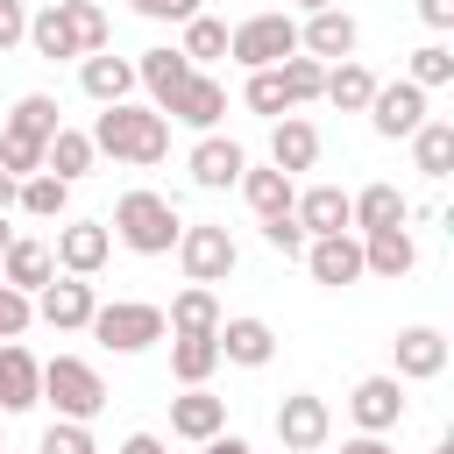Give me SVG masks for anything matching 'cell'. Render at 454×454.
<instances>
[{
	"label": "cell",
	"mask_w": 454,
	"mask_h": 454,
	"mask_svg": "<svg viewBox=\"0 0 454 454\" xmlns=\"http://www.w3.org/2000/svg\"><path fill=\"white\" fill-rule=\"evenodd\" d=\"M92 149L99 156H114V163H163L170 156V121L156 114V106H135V99H114V106H99V121H92Z\"/></svg>",
	"instance_id": "obj_1"
},
{
	"label": "cell",
	"mask_w": 454,
	"mask_h": 454,
	"mask_svg": "<svg viewBox=\"0 0 454 454\" xmlns=\"http://www.w3.org/2000/svg\"><path fill=\"white\" fill-rule=\"evenodd\" d=\"M114 234H121L135 255H170L177 234H184V220H177V206H170L163 192H121V206H114Z\"/></svg>",
	"instance_id": "obj_2"
},
{
	"label": "cell",
	"mask_w": 454,
	"mask_h": 454,
	"mask_svg": "<svg viewBox=\"0 0 454 454\" xmlns=\"http://www.w3.org/2000/svg\"><path fill=\"white\" fill-rule=\"evenodd\" d=\"M92 340L99 348H114V355H142V348H156L170 326H163V305H142V298H121V305H92Z\"/></svg>",
	"instance_id": "obj_3"
},
{
	"label": "cell",
	"mask_w": 454,
	"mask_h": 454,
	"mask_svg": "<svg viewBox=\"0 0 454 454\" xmlns=\"http://www.w3.org/2000/svg\"><path fill=\"white\" fill-rule=\"evenodd\" d=\"M43 397L57 404V419H78V426H92V419L106 411V383H99V369L78 362V355L43 362Z\"/></svg>",
	"instance_id": "obj_4"
},
{
	"label": "cell",
	"mask_w": 454,
	"mask_h": 454,
	"mask_svg": "<svg viewBox=\"0 0 454 454\" xmlns=\"http://www.w3.org/2000/svg\"><path fill=\"white\" fill-rule=\"evenodd\" d=\"M298 50V21L291 14H248L241 28H227V57L248 64V71H270Z\"/></svg>",
	"instance_id": "obj_5"
},
{
	"label": "cell",
	"mask_w": 454,
	"mask_h": 454,
	"mask_svg": "<svg viewBox=\"0 0 454 454\" xmlns=\"http://www.w3.org/2000/svg\"><path fill=\"white\" fill-rule=\"evenodd\" d=\"M326 433H333V411H326V397H312V390H291V397L277 404V440H284V447H298V454H319V447H326Z\"/></svg>",
	"instance_id": "obj_6"
},
{
	"label": "cell",
	"mask_w": 454,
	"mask_h": 454,
	"mask_svg": "<svg viewBox=\"0 0 454 454\" xmlns=\"http://www.w3.org/2000/svg\"><path fill=\"white\" fill-rule=\"evenodd\" d=\"M177 262H184L192 284H220L234 270V234L227 227H184L177 234Z\"/></svg>",
	"instance_id": "obj_7"
},
{
	"label": "cell",
	"mask_w": 454,
	"mask_h": 454,
	"mask_svg": "<svg viewBox=\"0 0 454 454\" xmlns=\"http://www.w3.org/2000/svg\"><path fill=\"white\" fill-rule=\"evenodd\" d=\"M305 270H312V284H326V291H348L355 277H362V241L340 227V234H312L305 241Z\"/></svg>",
	"instance_id": "obj_8"
},
{
	"label": "cell",
	"mask_w": 454,
	"mask_h": 454,
	"mask_svg": "<svg viewBox=\"0 0 454 454\" xmlns=\"http://www.w3.org/2000/svg\"><path fill=\"white\" fill-rule=\"evenodd\" d=\"M355 43H362V28H355V14H348V7H319V14L298 28V50H305V57H319V64L355 57Z\"/></svg>",
	"instance_id": "obj_9"
},
{
	"label": "cell",
	"mask_w": 454,
	"mask_h": 454,
	"mask_svg": "<svg viewBox=\"0 0 454 454\" xmlns=\"http://www.w3.org/2000/svg\"><path fill=\"white\" fill-rule=\"evenodd\" d=\"M220 114H227V85L206 78V71H192V78L177 85V99L163 106V121H184V128H199V135H213Z\"/></svg>",
	"instance_id": "obj_10"
},
{
	"label": "cell",
	"mask_w": 454,
	"mask_h": 454,
	"mask_svg": "<svg viewBox=\"0 0 454 454\" xmlns=\"http://www.w3.org/2000/svg\"><path fill=\"white\" fill-rule=\"evenodd\" d=\"M369 121H376V135H383V142H404V135L426 121V92H419L411 78H397V85H376V99H369Z\"/></svg>",
	"instance_id": "obj_11"
},
{
	"label": "cell",
	"mask_w": 454,
	"mask_h": 454,
	"mask_svg": "<svg viewBox=\"0 0 454 454\" xmlns=\"http://www.w3.org/2000/svg\"><path fill=\"white\" fill-rule=\"evenodd\" d=\"M50 255H57L64 277H92V270L114 255V234H106L99 220H71V227H57V248H50Z\"/></svg>",
	"instance_id": "obj_12"
},
{
	"label": "cell",
	"mask_w": 454,
	"mask_h": 454,
	"mask_svg": "<svg viewBox=\"0 0 454 454\" xmlns=\"http://www.w3.org/2000/svg\"><path fill=\"white\" fill-rule=\"evenodd\" d=\"M348 411H355L362 433H397V419H404V383H397V376H362L355 397H348Z\"/></svg>",
	"instance_id": "obj_13"
},
{
	"label": "cell",
	"mask_w": 454,
	"mask_h": 454,
	"mask_svg": "<svg viewBox=\"0 0 454 454\" xmlns=\"http://www.w3.org/2000/svg\"><path fill=\"white\" fill-rule=\"evenodd\" d=\"M92 305H99V298H92V284H85V277H50V284L35 291V312H43L57 333H78V326L92 319Z\"/></svg>",
	"instance_id": "obj_14"
},
{
	"label": "cell",
	"mask_w": 454,
	"mask_h": 454,
	"mask_svg": "<svg viewBox=\"0 0 454 454\" xmlns=\"http://www.w3.org/2000/svg\"><path fill=\"white\" fill-rule=\"evenodd\" d=\"M43 404V362L21 340H0V411H28Z\"/></svg>",
	"instance_id": "obj_15"
},
{
	"label": "cell",
	"mask_w": 454,
	"mask_h": 454,
	"mask_svg": "<svg viewBox=\"0 0 454 454\" xmlns=\"http://www.w3.org/2000/svg\"><path fill=\"white\" fill-rule=\"evenodd\" d=\"M213 340H220V362H234V369H262V362L277 355L270 319H220V326H213Z\"/></svg>",
	"instance_id": "obj_16"
},
{
	"label": "cell",
	"mask_w": 454,
	"mask_h": 454,
	"mask_svg": "<svg viewBox=\"0 0 454 454\" xmlns=\"http://www.w3.org/2000/svg\"><path fill=\"white\" fill-rule=\"evenodd\" d=\"M390 348H397V383H426V376L447 369V333L440 326H404Z\"/></svg>",
	"instance_id": "obj_17"
},
{
	"label": "cell",
	"mask_w": 454,
	"mask_h": 454,
	"mask_svg": "<svg viewBox=\"0 0 454 454\" xmlns=\"http://www.w3.org/2000/svg\"><path fill=\"white\" fill-rule=\"evenodd\" d=\"M227 426V397H213L206 383H184V397H170V433L177 440H213Z\"/></svg>",
	"instance_id": "obj_18"
},
{
	"label": "cell",
	"mask_w": 454,
	"mask_h": 454,
	"mask_svg": "<svg viewBox=\"0 0 454 454\" xmlns=\"http://www.w3.org/2000/svg\"><path fill=\"white\" fill-rule=\"evenodd\" d=\"M234 184H241V199H248L255 220H277V213H291V199H298V192H291V170H277V163H241Z\"/></svg>",
	"instance_id": "obj_19"
},
{
	"label": "cell",
	"mask_w": 454,
	"mask_h": 454,
	"mask_svg": "<svg viewBox=\"0 0 454 454\" xmlns=\"http://www.w3.org/2000/svg\"><path fill=\"white\" fill-rule=\"evenodd\" d=\"M192 71H199V64H192L184 50H142V57H135V85H149L156 114H163V106L177 99V85H184Z\"/></svg>",
	"instance_id": "obj_20"
},
{
	"label": "cell",
	"mask_w": 454,
	"mask_h": 454,
	"mask_svg": "<svg viewBox=\"0 0 454 454\" xmlns=\"http://www.w3.org/2000/svg\"><path fill=\"white\" fill-rule=\"evenodd\" d=\"M270 163H277V170H312V163H319V128H312L305 114H277V128H270Z\"/></svg>",
	"instance_id": "obj_21"
},
{
	"label": "cell",
	"mask_w": 454,
	"mask_h": 454,
	"mask_svg": "<svg viewBox=\"0 0 454 454\" xmlns=\"http://www.w3.org/2000/svg\"><path fill=\"white\" fill-rule=\"evenodd\" d=\"M241 163H248V149H241V142L206 135V142L192 149V184H199V192H227V184L241 177Z\"/></svg>",
	"instance_id": "obj_22"
},
{
	"label": "cell",
	"mask_w": 454,
	"mask_h": 454,
	"mask_svg": "<svg viewBox=\"0 0 454 454\" xmlns=\"http://www.w3.org/2000/svg\"><path fill=\"white\" fill-rule=\"evenodd\" d=\"M411 262H419V248H411V234L404 227H376V234H362V277H411Z\"/></svg>",
	"instance_id": "obj_23"
},
{
	"label": "cell",
	"mask_w": 454,
	"mask_h": 454,
	"mask_svg": "<svg viewBox=\"0 0 454 454\" xmlns=\"http://www.w3.org/2000/svg\"><path fill=\"white\" fill-rule=\"evenodd\" d=\"M50 277H57L50 241H21V234H14V241H7V255H0V284H14V291H28V298H35Z\"/></svg>",
	"instance_id": "obj_24"
},
{
	"label": "cell",
	"mask_w": 454,
	"mask_h": 454,
	"mask_svg": "<svg viewBox=\"0 0 454 454\" xmlns=\"http://www.w3.org/2000/svg\"><path fill=\"white\" fill-rule=\"evenodd\" d=\"M319 99H333L340 114H369V99H376V71H369V64H355V57H340V64H326Z\"/></svg>",
	"instance_id": "obj_25"
},
{
	"label": "cell",
	"mask_w": 454,
	"mask_h": 454,
	"mask_svg": "<svg viewBox=\"0 0 454 454\" xmlns=\"http://www.w3.org/2000/svg\"><path fill=\"white\" fill-rule=\"evenodd\" d=\"M291 213H298L305 241H312V234H340V227H355V220H348V192H340V184H312L305 199H291Z\"/></svg>",
	"instance_id": "obj_26"
},
{
	"label": "cell",
	"mask_w": 454,
	"mask_h": 454,
	"mask_svg": "<svg viewBox=\"0 0 454 454\" xmlns=\"http://www.w3.org/2000/svg\"><path fill=\"white\" fill-rule=\"evenodd\" d=\"M348 220H355L362 234H376V227H404V220H411V199H404L397 184H369V192L348 199Z\"/></svg>",
	"instance_id": "obj_27"
},
{
	"label": "cell",
	"mask_w": 454,
	"mask_h": 454,
	"mask_svg": "<svg viewBox=\"0 0 454 454\" xmlns=\"http://www.w3.org/2000/svg\"><path fill=\"white\" fill-rule=\"evenodd\" d=\"M78 85H85L99 106H114V99H128V92H135V64H128V57H106V50H92V57L78 64Z\"/></svg>",
	"instance_id": "obj_28"
},
{
	"label": "cell",
	"mask_w": 454,
	"mask_h": 454,
	"mask_svg": "<svg viewBox=\"0 0 454 454\" xmlns=\"http://www.w3.org/2000/svg\"><path fill=\"white\" fill-rule=\"evenodd\" d=\"M92 156H99V149H92V135H85V128H57V135L43 142V170H50V177H64V184H78V177L92 170Z\"/></svg>",
	"instance_id": "obj_29"
},
{
	"label": "cell",
	"mask_w": 454,
	"mask_h": 454,
	"mask_svg": "<svg viewBox=\"0 0 454 454\" xmlns=\"http://www.w3.org/2000/svg\"><path fill=\"white\" fill-rule=\"evenodd\" d=\"M163 326H170V333H213V326H220V298H213V284H184V291L170 298Z\"/></svg>",
	"instance_id": "obj_30"
},
{
	"label": "cell",
	"mask_w": 454,
	"mask_h": 454,
	"mask_svg": "<svg viewBox=\"0 0 454 454\" xmlns=\"http://www.w3.org/2000/svg\"><path fill=\"white\" fill-rule=\"evenodd\" d=\"M220 369V340L213 333H170V376L177 383H206Z\"/></svg>",
	"instance_id": "obj_31"
},
{
	"label": "cell",
	"mask_w": 454,
	"mask_h": 454,
	"mask_svg": "<svg viewBox=\"0 0 454 454\" xmlns=\"http://www.w3.org/2000/svg\"><path fill=\"white\" fill-rule=\"evenodd\" d=\"M404 142H411V156H419L426 177H447L454 170V121H419Z\"/></svg>",
	"instance_id": "obj_32"
},
{
	"label": "cell",
	"mask_w": 454,
	"mask_h": 454,
	"mask_svg": "<svg viewBox=\"0 0 454 454\" xmlns=\"http://www.w3.org/2000/svg\"><path fill=\"white\" fill-rule=\"evenodd\" d=\"M64 7V28H71V43H78V57H92V50H106V35H114V21H106V7L99 0H57Z\"/></svg>",
	"instance_id": "obj_33"
},
{
	"label": "cell",
	"mask_w": 454,
	"mask_h": 454,
	"mask_svg": "<svg viewBox=\"0 0 454 454\" xmlns=\"http://www.w3.org/2000/svg\"><path fill=\"white\" fill-rule=\"evenodd\" d=\"M28 50H35L43 64H57V57H78V43H71V28H64V7H57V0L28 14Z\"/></svg>",
	"instance_id": "obj_34"
},
{
	"label": "cell",
	"mask_w": 454,
	"mask_h": 454,
	"mask_svg": "<svg viewBox=\"0 0 454 454\" xmlns=\"http://www.w3.org/2000/svg\"><path fill=\"white\" fill-rule=\"evenodd\" d=\"M64 128V114H57V99L50 92H21L14 99V114H7V135H28V142H50Z\"/></svg>",
	"instance_id": "obj_35"
},
{
	"label": "cell",
	"mask_w": 454,
	"mask_h": 454,
	"mask_svg": "<svg viewBox=\"0 0 454 454\" xmlns=\"http://www.w3.org/2000/svg\"><path fill=\"white\" fill-rule=\"evenodd\" d=\"M64 199H71V184H64V177H50V170H28V177L14 184V206H21V213H35V220H57V213H64Z\"/></svg>",
	"instance_id": "obj_36"
},
{
	"label": "cell",
	"mask_w": 454,
	"mask_h": 454,
	"mask_svg": "<svg viewBox=\"0 0 454 454\" xmlns=\"http://www.w3.org/2000/svg\"><path fill=\"white\" fill-rule=\"evenodd\" d=\"M277 78H284V99H291V106H305V99H319L326 64H319V57H305V50H291V57L277 64Z\"/></svg>",
	"instance_id": "obj_37"
},
{
	"label": "cell",
	"mask_w": 454,
	"mask_h": 454,
	"mask_svg": "<svg viewBox=\"0 0 454 454\" xmlns=\"http://www.w3.org/2000/svg\"><path fill=\"white\" fill-rule=\"evenodd\" d=\"M177 50H184L192 64H213V57H227V21H213V14H192Z\"/></svg>",
	"instance_id": "obj_38"
},
{
	"label": "cell",
	"mask_w": 454,
	"mask_h": 454,
	"mask_svg": "<svg viewBox=\"0 0 454 454\" xmlns=\"http://www.w3.org/2000/svg\"><path fill=\"white\" fill-rule=\"evenodd\" d=\"M241 99H248V114H262V121H277V114H291V99H284V78H277V64H270V71H248V85H241Z\"/></svg>",
	"instance_id": "obj_39"
},
{
	"label": "cell",
	"mask_w": 454,
	"mask_h": 454,
	"mask_svg": "<svg viewBox=\"0 0 454 454\" xmlns=\"http://www.w3.org/2000/svg\"><path fill=\"white\" fill-rule=\"evenodd\" d=\"M447 78H454V50H447V43H419V50H411V85L433 92V85H447Z\"/></svg>",
	"instance_id": "obj_40"
},
{
	"label": "cell",
	"mask_w": 454,
	"mask_h": 454,
	"mask_svg": "<svg viewBox=\"0 0 454 454\" xmlns=\"http://www.w3.org/2000/svg\"><path fill=\"white\" fill-rule=\"evenodd\" d=\"M35 454H99L92 447V426H78V419H57L50 433H43V447Z\"/></svg>",
	"instance_id": "obj_41"
},
{
	"label": "cell",
	"mask_w": 454,
	"mask_h": 454,
	"mask_svg": "<svg viewBox=\"0 0 454 454\" xmlns=\"http://www.w3.org/2000/svg\"><path fill=\"white\" fill-rule=\"evenodd\" d=\"M35 319V298L28 291H14V284H0V340H21V326Z\"/></svg>",
	"instance_id": "obj_42"
},
{
	"label": "cell",
	"mask_w": 454,
	"mask_h": 454,
	"mask_svg": "<svg viewBox=\"0 0 454 454\" xmlns=\"http://www.w3.org/2000/svg\"><path fill=\"white\" fill-rule=\"evenodd\" d=\"M262 241H270L277 255H305V227H298V213H277V220H262Z\"/></svg>",
	"instance_id": "obj_43"
},
{
	"label": "cell",
	"mask_w": 454,
	"mask_h": 454,
	"mask_svg": "<svg viewBox=\"0 0 454 454\" xmlns=\"http://www.w3.org/2000/svg\"><path fill=\"white\" fill-rule=\"evenodd\" d=\"M142 21H192L199 14V0H128Z\"/></svg>",
	"instance_id": "obj_44"
},
{
	"label": "cell",
	"mask_w": 454,
	"mask_h": 454,
	"mask_svg": "<svg viewBox=\"0 0 454 454\" xmlns=\"http://www.w3.org/2000/svg\"><path fill=\"white\" fill-rule=\"evenodd\" d=\"M14 43H28V7L0 0V50H14Z\"/></svg>",
	"instance_id": "obj_45"
},
{
	"label": "cell",
	"mask_w": 454,
	"mask_h": 454,
	"mask_svg": "<svg viewBox=\"0 0 454 454\" xmlns=\"http://www.w3.org/2000/svg\"><path fill=\"white\" fill-rule=\"evenodd\" d=\"M419 14H426V28H454V0H419Z\"/></svg>",
	"instance_id": "obj_46"
},
{
	"label": "cell",
	"mask_w": 454,
	"mask_h": 454,
	"mask_svg": "<svg viewBox=\"0 0 454 454\" xmlns=\"http://www.w3.org/2000/svg\"><path fill=\"white\" fill-rule=\"evenodd\" d=\"M340 454H397V447H390V440H383V433H355V440H348V447H340Z\"/></svg>",
	"instance_id": "obj_47"
},
{
	"label": "cell",
	"mask_w": 454,
	"mask_h": 454,
	"mask_svg": "<svg viewBox=\"0 0 454 454\" xmlns=\"http://www.w3.org/2000/svg\"><path fill=\"white\" fill-rule=\"evenodd\" d=\"M199 447H206V454H255V447L234 440V433H213V440H199Z\"/></svg>",
	"instance_id": "obj_48"
},
{
	"label": "cell",
	"mask_w": 454,
	"mask_h": 454,
	"mask_svg": "<svg viewBox=\"0 0 454 454\" xmlns=\"http://www.w3.org/2000/svg\"><path fill=\"white\" fill-rule=\"evenodd\" d=\"M121 454H163V440H156V433H128V440H121Z\"/></svg>",
	"instance_id": "obj_49"
},
{
	"label": "cell",
	"mask_w": 454,
	"mask_h": 454,
	"mask_svg": "<svg viewBox=\"0 0 454 454\" xmlns=\"http://www.w3.org/2000/svg\"><path fill=\"white\" fill-rule=\"evenodd\" d=\"M14 184H21V177H14L7 163H0V206H14Z\"/></svg>",
	"instance_id": "obj_50"
},
{
	"label": "cell",
	"mask_w": 454,
	"mask_h": 454,
	"mask_svg": "<svg viewBox=\"0 0 454 454\" xmlns=\"http://www.w3.org/2000/svg\"><path fill=\"white\" fill-rule=\"evenodd\" d=\"M7 241H14V227H7V206H0V255H7Z\"/></svg>",
	"instance_id": "obj_51"
},
{
	"label": "cell",
	"mask_w": 454,
	"mask_h": 454,
	"mask_svg": "<svg viewBox=\"0 0 454 454\" xmlns=\"http://www.w3.org/2000/svg\"><path fill=\"white\" fill-rule=\"evenodd\" d=\"M298 7H305V14H319V7H333V0H298Z\"/></svg>",
	"instance_id": "obj_52"
},
{
	"label": "cell",
	"mask_w": 454,
	"mask_h": 454,
	"mask_svg": "<svg viewBox=\"0 0 454 454\" xmlns=\"http://www.w3.org/2000/svg\"><path fill=\"white\" fill-rule=\"evenodd\" d=\"M433 454H454V440H440V447H433Z\"/></svg>",
	"instance_id": "obj_53"
},
{
	"label": "cell",
	"mask_w": 454,
	"mask_h": 454,
	"mask_svg": "<svg viewBox=\"0 0 454 454\" xmlns=\"http://www.w3.org/2000/svg\"><path fill=\"white\" fill-rule=\"evenodd\" d=\"M284 454H298V447H284Z\"/></svg>",
	"instance_id": "obj_54"
},
{
	"label": "cell",
	"mask_w": 454,
	"mask_h": 454,
	"mask_svg": "<svg viewBox=\"0 0 454 454\" xmlns=\"http://www.w3.org/2000/svg\"><path fill=\"white\" fill-rule=\"evenodd\" d=\"M0 454H7V447H0Z\"/></svg>",
	"instance_id": "obj_55"
}]
</instances>
